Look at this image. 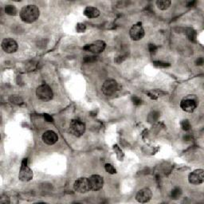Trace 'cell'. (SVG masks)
<instances>
[{
  "mask_svg": "<svg viewBox=\"0 0 204 204\" xmlns=\"http://www.w3.org/2000/svg\"><path fill=\"white\" fill-rule=\"evenodd\" d=\"M9 100L12 104L18 105L23 104V99L19 97H17V96H11V97H9Z\"/></svg>",
  "mask_w": 204,
  "mask_h": 204,
  "instance_id": "obj_21",
  "label": "cell"
},
{
  "mask_svg": "<svg viewBox=\"0 0 204 204\" xmlns=\"http://www.w3.org/2000/svg\"><path fill=\"white\" fill-rule=\"evenodd\" d=\"M132 101L135 105H140L141 104V102H142V100L137 96H132Z\"/></svg>",
  "mask_w": 204,
  "mask_h": 204,
  "instance_id": "obj_26",
  "label": "cell"
},
{
  "mask_svg": "<svg viewBox=\"0 0 204 204\" xmlns=\"http://www.w3.org/2000/svg\"><path fill=\"white\" fill-rule=\"evenodd\" d=\"M89 182L90 189L94 191L100 190L104 185V180L99 175H93L90 176L89 178Z\"/></svg>",
  "mask_w": 204,
  "mask_h": 204,
  "instance_id": "obj_12",
  "label": "cell"
},
{
  "mask_svg": "<svg viewBox=\"0 0 204 204\" xmlns=\"http://www.w3.org/2000/svg\"><path fill=\"white\" fill-rule=\"evenodd\" d=\"M159 117H160V113L157 111H153L148 116V120L149 122H156L158 120Z\"/></svg>",
  "mask_w": 204,
  "mask_h": 204,
  "instance_id": "obj_20",
  "label": "cell"
},
{
  "mask_svg": "<svg viewBox=\"0 0 204 204\" xmlns=\"http://www.w3.org/2000/svg\"><path fill=\"white\" fill-rule=\"evenodd\" d=\"M198 98L195 95H187L180 102V108L186 113H193L198 106Z\"/></svg>",
  "mask_w": 204,
  "mask_h": 204,
  "instance_id": "obj_2",
  "label": "cell"
},
{
  "mask_svg": "<svg viewBox=\"0 0 204 204\" xmlns=\"http://www.w3.org/2000/svg\"><path fill=\"white\" fill-rule=\"evenodd\" d=\"M195 3H196V2H195V1H192V2L187 3H186V6H187V7H193V6L195 5Z\"/></svg>",
  "mask_w": 204,
  "mask_h": 204,
  "instance_id": "obj_31",
  "label": "cell"
},
{
  "mask_svg": "<svg viewBox=\"0 0 204 204\" xmlns=\"http://www.w3.org/2000/svg\"><path fill=\"white\" fill-rule=\"evenodd\" d=\"M84 14L89 18H96L100 15V11L93 7H87L84 11Z\"/></svg>",
  "mask_w": 204,
  "mask_h": 204,
  "instance_id": "obj_15",
  "label": "cell"
},
{
  "mask_svg": "<svg viewBox=\"0 0 204 204\" xmlns=\"http://www.w3.org/2000/svg\"><path fill=\"white\" fill-rule=\"evenodd\" d=\"M96 61H97V58L94 56H86L84 57L83 59V62H84V63H92V62H94Z\"/></svg>",
  "mask_w": 204,
  "mask_h": 204,
  "instance_id": "obj_25",
  "label": "cell"
},
{
  "mask_svg": "<svg viewBox=\"0 0 204 204\" xmlns=\"http://www.w3.org/2000/svg\"><path fill=\"white\" fill-rule=\"evenodd\" d=\"M186 36L190 40L191 42H195L196 41V38H197V33L194 29L192 28H187L186 30Z\"/></svg>",
  "mask_w": 204,
  "mask_h": 204,
  "instance_id": "obj_17",
  "label": "cell"
},
{
  "mask_svg": "<svg viewBox=\"0 0 204 204\" xmlns=\"http://www.w3.org/2000/svg\"><path fill=\"white\" fill-rule=\"evenodd\" d=\"M40 15L38 7L35 5H27L20 11V18L26 23H34Z\"/></svg>",
  "mask_w": 204,
  "mask_h": 204,
  "instance_id": "obj_1",
  "label": "cell"
},
{
  "mask_svg": "<svg viewBox=\"0 0 204 204\" xmlns=\"http://www.w3.org/2000/svg\"><path fill=\"white\" fill-rule=\"evenodd\" d=\"M171 2L168 1V0H160V1H157L156 6L161 11H166L170 7Z\"/></svg>",
  "mask_w": 204,
  "mask_h": 204,
  "instance_id": "obj_16",
  "label": "cell"
},
{
  "mask_svg": "<svg viewBox=\"0 0 204 204\" xmlns=\"http://www.w3.org/2000/svg\"><path fill=\"white\" fill-rule=\"evenodd\" d=\"M204 63V60L202 58H198L197 61H196V65H202V64Z\"/></svg>",
  "mask_w": 204,
  "mask_h": 204,
  "instance_id": "obj_30",
  "label": "cell"
},
{
  "mask_svg": "<svg viewBox=\"0 0 204 204\" xmlns=\"http://www.w3.org/2000/svg\"><path fill=\"white\" fill-rule=\"evenodd\" d=\"M5 13L7 14H8V15L15 16L17 14V13H18V11H17L16 7H14L13 5H7L5 7Z\"/></svg>",
  "mask_w": 204,
  "mask_h": 204,
  "instance_id": "obj_18",
  "label": "cell"
},
{
  "mask_svg": "<svg viewBox=\"0 0 204 204\" xmlns=\"http://www.w3.org/2000/svg\"><path fill=\"white\" fill-rule=\"evenodd\" d=\"M148 50L151 54L156 53L157 50V46L154 44H149L148 45Z\"/></svg>",
  "mask_w": 204,
  "mask_h": 204,
  "instance_id": "obj_28",
  "label": "cell"
},
{
  "mask_svg": "<svg viewBox=\"0 0 204 204\" xmlns=\"http://www.w3.org/2000/svg\"><path fill=\"white\" fill-rule=\"evenodd\" d=\"M18 178H19V180L23 182L30 181L33 179V172H32L30 167L27 166V159H23V162H22V166L21 168H20Z\"/></svg>",
  "mask_w": 204,
  "mask_h": 204,
  "instance_id": "obj_5",
  "label": "cell"
},
{
  "mask_svg": "<svg viewBox=\"0 0 204 204\" xmlns=\"http://www.w3.org/2000/svg\"><path fill=\"white\" fill-rule=\"evenodd\" d=\"M44 119L47 122H53L54 121V119L52 116H49V114H45L44 115Z\"/></svg>",
  "mask_w": 204,
  "mask_h": 204,
  "instance_id": "obj_29",
  "label": "cell"
},
{
  "mask_svg": "<svg viewBox=\"0 0 204 204\" xmlns=\"http://www.w3.org/2000/svg\"><path fill=\"white\" fill-rule=\"evenodd\" d=\"M77 31L79 32V33H82V32H84V30H85V29H86V27H85V25L83 24V23H78V25H77Z\"/></svg>",
  "mask_w": 204,
  "mask_h": 204,
  "instance_id": "obj_27",
  "label": "cell"
},
{
  "mask_svg": "<svg viewBox=\"0 0 204 204\" xmlns=\"http://www.w3.org/2000/svg\"><path fill=\"white\" fill-rule=\"evenodd\" d=\"M36 96L39 100H42L43 101H49L53 98V90L47 84H41L36 89Z\"/></svg>",
  "mask_w": 204,
  "mask_h": 204,
  "instance_id": "obj_4",
  "label": "cell"
},
{
  "mask_svg": "<svg viewBox=\"0 0 204 204\" xmlns=\"http://www.w3.org/2000/svg\"><path fill=\"white\" fill-rule=\"evenodd\" d=\"M181 195H182V190L180 188V187H175V188H173L172 191H171V199H175V200L180 199Z\"/></svg>",
  "mask_w": 204,
  "mask_h": 204,
  "instance_id": "obj_19",
  "label": "cell"
},
{
  "mask_svg": "<svg viewBox=\"0 0 204 204\" xmlns=\"http://www.w3.org/2000/svg\"><path fill=\"white\" fill-rule=\"evenodd\" d=\"M102 92L105 96H113L114 95L118 90V84L116 81L113 79L107 80L104 82L102 85Z\"/></svg>",
  "mask_w": 204,
  "mask_h": 204,
  "instance_id": "obj_7",
  "label": "cell"
},
{
  "mask_svg": "<svg viewBox=\"0 0 204 204\" xmlns=\"http://www.w3.org/2000/svg\"><path fill=\"white\" fill-rule=\"evenodd\" d=\"M42 140L48 145H53L58 140V136L55 132L52 130L46 131L42 135Z\"/></svg>",
  "mask_w": 204,
  "mask_h": 204,
  "instance_id": "obj_14",
  "label": "cell"
},
{
  "mask_svg": "<svg viewBox=\"0 0 204 204\" xmlns=\"http://www.w3.org/2000/svg\"><path fill=\"white\" fill-rule=\"evenodd\" d=\"M181 128L184 131H188L191 129V123L188 120H183L181 121Z\"/></svg>",
  "mask_w": 204,
  "mask_h": 204,
  "instance_id": "obj_23",
  "label": "cell"
},
{
  "mask_svg": "<svg viewBox=\"0 0 204 204\" xmlns=\"http://www.w3.org/2000/svg\"><path fill=\"white\" fill-rule=\"evenodd\" d=\"M85 125L83 121L78 120V119H74L70 121L69 124V132L73 135L76 137H80L85 132Z\"/></svg>",
  "mask_w": 204,
  "mask_h": 204,
  "instance_id": "obj_3",
  "label": "cell"
},
{
  "mask_svg": "<svg viewBox=\"0 0 204 204\" xmlns=\"http://www.w3.org/2000/svg\"><path fill=\"white\" fill-rule=\"evenodd\" d=\"M188 181L191 184L199 185L204 182V171L202 169L195 170L188 176Z\"/></svg>",
  "mask_w": 204,
  "mask_h": 204,
  "instance_id": "obj_9",
  "label": "cell"
},
{
  "mask_svg": "<svg viewBox=\"0 0 204 204\" xmlns=\"http://www.w3.org/2000/svg\"><path fill=\"white\" fill-rule=\"evenodd\" d=\"M74 188L76 191L81 194H84L89 191V190H91V189H90L89 179L84 177L78 179L74 182Z\"/></svg>",
  "mask_w": 204,
  "mask_h": 204,
  "instance_id": "obj_6",
  "label": "cell"
},
{
  "mask_svg": "<svg viewBox=\"0 0 204 204\" xmlns=\"http://www.w3.org/2000/svg\"><path fill=\"white\" fill-rule=\"evenodd\" d=\"M153 65L158 68H167V67L171 65L169 63H166V62H161V61H155V62H153Z\"/></svg>",
  "mask_w": 204,
  "mask_h": 204,
  "instance_id": "obj_22",
  "label": "cell"
},
{
  "mask_svg": "<svg viewBox=\"0 0 204 204\" xmlns=\"http://www.w3.org/2000/svg\"><path fill=\"white\" fill-rule=\"evenodd\" d=\"M105 168L106 171H107L108 173H109V174L113 175L116 173V170L115 169V167L110 164H106L105 166Z\"/></svg>",
  "mask_w": 204,
  "mask_h": 204,
  "instance_id": "obj_24",
  "label": "cell"
},
{
  "mask_svg": "<svg viewBox=\"0 0 204 204\" xmlns=\"http://www.w3.org/2000/svg\"><path fill=\"white\" fill-rule=\"evenodd\" d=\"M106 47V43L104 41L98 40L93 42L91 44H87L83 47L85 51L92 52L93 54H100L105 50Z\"/></svg>",
  "mask_w": 204,
  "mask_h": 204,
  "instance_id": "obj_8",
  "label": "cell"
},
{
  "mask_svg": "<svg viewBox=\"0 0 204 204\" xmlns=\"http://www.w3.org/2000/svg\"><path fill=\"white\" fill-rule=\"evenodd\" d=\"M2 48L6 53L13 54L18 49V43L12 38H4L2 42Z\"/></svg>",
  "mask_w": 204,
  "mask_h": 204,
  "instance_id": "obj_11",
  "label": "cell"
},
{
  "mask_svg": "<svg viewBox=\"0 0 204 204\" xmlns=\"http://www.w3.org/2000/svg\"><path fill=\"white\" fill-rule=\"evenodd\" d=\"M152 197V193L149 188H143L138 191L135 195V199L141 203H145L151 200Z\"/></svg>",
  "mask_w": 204,
  "mask_h": 204,
  "instance_id": "obj_13",
  "label": "cell"
},
{
  "mask_svg": "<svg viewBox=\"0 0 204 204\" xmlns=\"http://www.w3.org/2000/svg\"><path fill=\"white\" fill-rule=\"evenodd\" d=\"M129 34L132 40L140 41L144 38V30L143 28L142 25L140 23H138L136 24H134L130 29Z\"/></svg>",
  "mask_w": 204,
  "mask_h": 204,
  "instance_id": "obj_10",
  "label": "cell"
}]
</instances>
